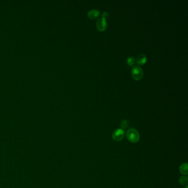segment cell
I'll return each instance as SVG.
<instances>
[{
	"label": "cell",
	"instance_id": "6da1fadb",
	"mask_svg": "<svg viewBox=\"0 0 188 188\" xmlns=\"http://www.w3.org/2000/svg\"><path fill=\"white\" fill-rule=\"evenodd\" d=\"M126 137L128 140L132 143L138 142L140 138L138 131L133 128L128 130L126 132Z\"/></svg>",
	"mask_w": 188,
	"mask_h": 188
},
{
	"label": "cell",
	"instance_id": "7a4b0ae2",
	"mask_svg": "<svg viewBox=\"0 0 188 188\" xmlns=\"http://www.w3.org/2000/svg\"><path fill=\"white\" fill-rule=\"evenodd\" d=\"M131 75L134 79L137 81L141 80L143 76V71L139 66H135L132 68Z\"/></svg>",
	"mask_w": 188,
	"mask_h": 188
},
{
	"label": "cell",
	"instance_id": "3957f363",
	"mask_svg": "<svg viewBox=\"0 0 188 188\" xmlns=\"http://www.w3.org/2000/svg\"><path fill=\"white\" fill-rule=\"evenodd\" d=\"M125 135L124 131L122 129H118L115 130L112 134V138L115 141H120L124 139Z\"/></svg>",
	"mask_w": 188,
	"mask_h": 188
},
{
	"label": "cell",
	"instance_id": "277c9868",
	"mask_svg": "<svg viewBox=\"0 0 188 188\" xmlns=\"http://www.w3.org/2000/svg\"><path fill=\"white\" fill-rule=\"evenodd\" d=\"M97 28L99 31L103 32L107 28V22L106 19L103 18H100L98 19L96 23Z\"/></svg>",
	"mask_w": 188,
	"mask_h": 188
},
{
	"label": "cell",
	"instance_id": "5b68a950",
	"mask_svg": "<svg viewBox=\"0 0 188 188\" xmlns=\"http://www.w3.org/2000/svg\"><path fill=\"white\" fill-rule=\"evenodd\" d=\"M147 60L146 56L143 54H141L137 56L136 61L138 65H143L146 63Z\"/></svg>",
	"mask_w": 188,
	"mask_h": 188
},
{
	"label": "cell",
	"instance_id": "8992f818",
	"mask_svg": "<svg viewBox=\"0 0 188 188\" xmlns=\"http://www.w3.org/2000/svg\"><path fill=\"white\" fill-rule=\"evenodd\" d=\"M87 15L90 19H95L97 18L99 16L100 12L96 9H90L88 11V12L87 13Z\"/></svg>",
	"mask_w": 188,
	"mask_h": 188
},
{
	"label": "cell",
	"instance_id": "52a82bcc",
	"mask_svg": "<svg viewBox=\"0 0 188 188\" xmlns=\"http://www.w3.org/2000/svg\"><path fill=\"white\" fill-rule=\"evenodd\" d=\"M179 169H180V172H181L182 174H185V175L188 174V164H182L180 165Z\"/></svg>",
	"mask_w": 188,
	"mask_h": 188
},
{
	"label": "cell",
	"instance_id": "ba28073f",
	"mask_svg": "<svg viewBox=\"0 0 188 188\" xmlns=\"http://www.w3.org/2000/svg\"><path fill=\"white\" fill-rule=\"evenodd\" d=\"M135 58L133 56H129L127 58V64L129 66H133L135 64Z\"/></svg>",
	"mask_w": 188,
	"mask_h": 188
},
{
	"label": "cell",
	"instance_id": "9c48e42d",
	"mask_svg": "<svg viewBox=\"0 0 188 188\" xmlns=\"http://www.w3.org/2000/svg\"><path fill=\"white\" fill-rule=\"evenodd\" d=\"M179 182L181 185H188V178L186 176H183L181 177L179 179Z\"/></svg>",
	"mask_w": 188,
	"mask_h": 188
},
{
	"label": "cell",
	"instance_id": "30bf717a",
	"mask_svg": "<svg viewBox=\"0 0 188 188\" xmlns=\"http://www.w3.org/2000/svg\"><path fill=\"white\" fill-rule=\"evenodd\" d=\"M129 125V123L127 120H123V122H122V123L120 124V126L122 127V129H126Z\"/></svg>",
	"mask_w": 188,
	"mask_h": 188
},
{
	"label": "cell",
	"instance_id": "8fae6325",
	"mask_svg": "<svg viewBox=\"0 0 188 188\" xmlns=\"http://www.w3.org/2000/svg\"><path fill=\"white\" fill-rule=\"evenodd\" d=\"M102 18L106 19V18H107L109 17V14H108V13L107 12H104L102 13Z\"/></svg>",
	"mask_w": 188,
	"mask_h": 188
}]
</instances>
